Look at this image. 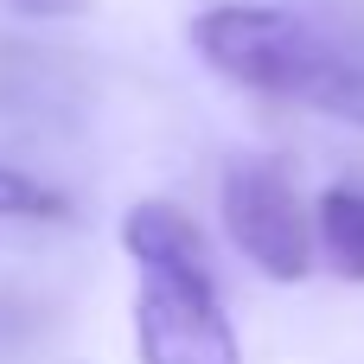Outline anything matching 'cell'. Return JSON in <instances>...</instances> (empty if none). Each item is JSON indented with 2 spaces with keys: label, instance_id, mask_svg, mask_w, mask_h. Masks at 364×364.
<instances>
[{
  "label": "cell",
  "instance_id": "52a82bcc",
  "mask_svg": "<svg viewBox=\"0 0 364 364\" xmlns=\"http://www.w3.org/2000/svg\"><path fill=\"white\" fill-rule=\"evenodd\" d=\"M32 333H38V307H32V301L0 294V358H6V352H19Z\"/></svg>",
  "mask_w": 364,
  "mask_h": 364
},
{
  "label": "cell",
  "instance_id": "8992f818",
  "mask_svg": "<svg viewBox=\"0 0 364 364\" xmlns=\"http://www.w3.org/2000/svg\"><path fill=\"white\" fill-rule=\"evenodd\" d=\"M0 218H19V224H64L70 205H64L51 186H38L32 173L0 166Z\"/></svg>",
  "mask_w": 364,
  "mask_h": 364
},
{
  "label": "cell",
  "instance_id": "277c9868",
  "mask_svg": "<svg viewBox=\"0 0 364 364\" xmlns=\"http://www.w3.org/2000/svg\"><path fill=\"white\" fill-rule=\"evenodd\" d=\"M122 250L141 262V269H179V275H218V262H211V243H205V230L179 211V205H166V198H141L128 218H122Z\"/></svg>",
  "mask_w": 364,
  "mask_h": 364
},
{
  "label": "cell",
  "instance_id": "3957f363",
  "mask_svg": "<svg viewBox=\"0 0 364 364\" xmlns=\"http://www.w3.org/2000/svg\"><path fill=\"white\" fill-rule=\"evenodd\" d=\"M134 352L141 364H243L218 275L141 269L134 288Z\"/></svg>",
  "mask_w": 364,
  "mask_h": 364
},
{
  "label": "cell",
  "instance_id": "ba28073f",
  "mask_svg": "<svg viewBox=\"0 0 364 364\" xmlns=\"http://www.w3.org/2000/svg\"><path fill=\"white\" fill-rule=\"evenodd\" d=\"M96 0H0V13H19V19H77Z\"/></svg>",
  "mask_w": 364,
  "mask_h": 364
},
{
  "label": "cell",
  "instance_id": "6da1fadb",
  "mask_svg": "<svg viewBox=\"0 0 364 364\" xmlns=\"http://www.w3.org/2000/svg\"><path fill=\"white\" fill-rule=\"evenodd\" d=\"M192 45L224 83L364 128V6H211Z\"/></svg>",
  "mask_w": 364,
  "mask_h": 364
},
{
  "label": "cell",
  "instance_id": "7a4b0ae2",
  "mask_svg": "<svg viewBox=\"0 0 364 364\" xmlns=\"http://www.w3.org/2000/svg\"><path fill=\"white\" fill-rule=\"evenodd\" d=\"M218 205H224V230H230V243L243 250L250 269H262L269 282H301L314 269L320 218H307L282 160H269V154L230 160L224 186H218Z\"/></svg>",
  "mask_w": 364,
  "mask_h": 364
},
{
  "label": "cell",
  "instance_id": "5b68a950",
  "mask_svg": "<svg viewBox=\"0 0 364 364\" xmlns=\"http://www.w3.org/2000/svg\"><path fill=\"white\" fill-rule=\"evenodd\" d=\"M314 218H320V250H326V262H333L346 282H364V192L358 186H333Z\"/></svg>",
  "mask_w": 364,
  "mask_h": 364
}]
</instances>
